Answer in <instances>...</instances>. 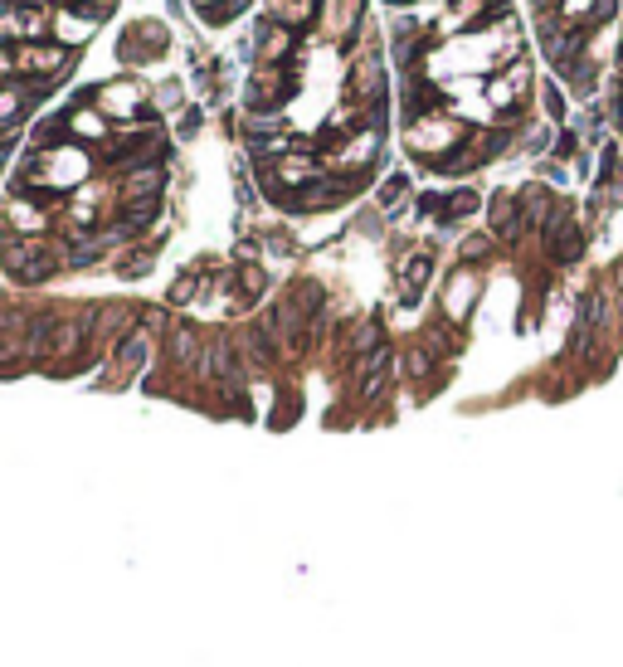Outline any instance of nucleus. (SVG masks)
<instances>
[{
  "label": "nucleus",
  "mask_w": 623,
  "mask_h": 667,
  "mask_svg": "<svg viewBox=\"0 0 623 667\" xmlns=\"http://www.w3.org/2000/svg\"><path fill=\"white\" fill-rule=\"evenodd\" d=\"M195 293H200V268H185L181 278L171 283L166 302H171V307H185V302H195Z\"/></svg>",
  "instance_id": "nucleus-29"
},
{
  "label": "nucleus",
  "mask_w": 623,
  "mask_h": 667,
  "mask_svg": "<svg viewBox=\"0 0 623 667\" xmlns=\"http://www.w3.org/2000/svg\"><path fill=\"white\" fill-rule=\"evenodd\" d=\"M156 108H161V112L185 108V88H181V83H161V88H156Z\"/></svg>",
  "instance_id": "nucleus-34"
},
{
  "label": "nucleus",
  "mask_w": 623,
  "mask_h": 667,
  "mask_svg": "<svg viewBox=\"0 0 623 667\" xmlns=\"http://www.w3.org/2000/svg\"><path fill=\"white\" fill-rule=\"evenodd\" d=\"M273 181H283V186L293 190H307L312 181H322V161L312 156V151H288L283 161H273Z\"/></svg>",
  "instance_id": "nucleus-10"
},
{
  "label": "nucleus",
  "mask_w": 623,
  "mask_h": 667,
  "mask_svg": "<svg viewBox=\"0 0 623 667\" xmlns=\"http://www.w3.org/2000/svg\"><path fill=\"white\" fill-rule=\"evenodd\" d=\"M254 49H258L263 64H278V59L293 49V30H288V25H263L254 35Z\"/></svg>",
  "instance_id": "nucleus-21"
},
{
  "label": "nucleus",
  "mask_w": 623,
  "mask_h": 667,
  "mask_svg": "<svg viewBox=\"0 0 623 667\" xmlns=\"http://www.w3.org/2000/svg\"><path fill=\"white\" fill-rule=\"evenodd\" d=\"M429 371H434V351H429V346H409V351H404V375H409V380H424Z\"/></svg>",
  "instance_id": "nucleus-31"
},
{
  "label": "nucleus",
  "mask_w": 623,
  "mask_h": 667,
  "mask_svg": "<svg viewBox=\"0 0 623 667\" xmlns=\"http://www.w3.org/2000/svg\"><path fill=\"white\" fill-rule=\"evenodd\" d=\"M375 151H380V132H375V127H366V132L346 137V147L331 156V166H336V171H361V166H370V161H375Z\"/></svg>",
  "instance_id": "nucleus-11"
},
{
  "label": "nucleus",
  "mask_w": 623,
  "mask_h": 667,
  "mask_svg": "<svg viewBox=\"0 0 623 667\" xmlns=\"http://www.w3.org/2000/svg\"><path fill=\"white\" fill-rule=\"evenodd\" d=\"M541 239H546L550 263H575L580 254H585V229H580V220H575L570 205H555V215H550Z\"/></svg>",
  "instance_id": "nucleus-5"
},
{
  "label": "nucleus",
  "mask_w": 623,
  "mask_h": 667,
  "mask_svg": "<svg viewBox=\"0 0 623 667\" xmlns=\"http://www.w3.org/2000/svg\"><path fill=\"white\" fill-rule=\"evenodd\" d=\"M234 288H239V302H234V307H244V297H258L263 288H268V273H263L258 263H244V268H239V283H234Z\"/></svg>",
  "instance_id": "nucleus-28"
},
{
  "label": "nucleus",
  "mask_w": 623,
  "mask_h": 667,
  "mask_svg": "<svg viewBox=\"0 0 623 667\" xmlns=\"http://www.w3.org/2000/svg\"><path fill=\"white\" fill-rule=\"evenodd\" d=\"M492 244H497V239H492V234H468V239H463V249H458V254H463V263H468V268H473L477 259H487V254H492Z\"/></svg>",
  "instance_id": "nucleus-33"
},
{
  "label": "nucleus",
  "mask_w": 623,
  "mask_h": 667,
  "mask_svg": "<svg viewBox=\"0 0 623 667\" xmlns=\"http://www.w3.org/2000/svg\"><path fill=\"white\" fill-rule=\"evenodd\" d=\"M98 103L103 117H137V108L147 103V88L137 83V78H117V83H103L98 93H83V103Z\"/></svg>",
  "instance_id": "nucleus-6"
},
{
  "label": "nucleus",
  "mask_w": 623,
  "mask_h": 667,
  "mask_svg": "<svg viewBox=\"0 0 623 667\" xmlns=\"http://www.w3.org/2000/svg\"><path fill=\"white\" fill-rule=\"evenodd\" d=\"M429 278H434V254H414V259L400 263V302L404 307L419 302V293L429 288Z\"/></svg>",
  "instance_id": "nucleus-15"
},
{
  "label": "nucleus",
  "mask_w": 623,
  "mask_h": 667,
  "mask_svg": "<svg viewBox=\"0 0 623 667\" xmlns=\"http://www.w3.org/2000/svg\"><path fill=\"white\" fill-rule=\"evenodd\" d=\"M10 64H15V74L20 78L44 83V78H54V74L69 69V49L54 44V39H30V44H15V49H10Z\"/></svg>",
  "instance_id": "nucleus-4"
},
{
  "label": "nucleus",
  "mask_w": 623,
  "mask_h": 667,
  "mask_svg": "<svg viewBox=\"0 0 623 667\" xmlns=\"http://www.w3.org/2000/svg\"><path fill=\"white\" fill-rule=\"evenodd\" d=\"M482 210V195L477 190H453L448 200H443V220H468Z\"/></svg>",
  "instance_id": "nucleus-27"
},
{
  "label": "nucleus",
  "mask_w": 623,
  "mask_h": 667,
  "mask_svg": "<svg viewBox=\"0 0 623 667\" xmlns=\"http://www.w3.org/2000/svg\"><path fill=\"white\" fill-rule=\"evenodd\" d=\"M64 122H69V132H74L78 142H103V137L112 132L108 117H103L98 108H74L69 117H64Z\"/></svg>",
  "instance_id": "nucleus-22"
},
{
  "label": "nucleus",
  "mask_w": 623,
  "mask_h": 667,
  "mask_svg": "<svg viewBox=\"0 0 623 667\" xmlns=\"http://www.w3.org/2000/svg\"><path fill=\"white\" fill-rule=\"evenodd\" d=\"M614 293L623 297V263H614Z\"/></svg>",
  "instance_id": "nucleus-43"
},
{
  "label": "nucleus",
  "mask_w": 623,
  "mask_h": 667,
  "mask_svg": "<svg viewBox=\"0 0 623 667\" xmlns=\"http://www.w3.org/2000/svg\"><path fill=\"white\" fill-rule=\"evenodd\" d=\"M477 293H482V283H477V273L463 263L448 283H443V312L453 317V322H468L473 317V302H477Z\"/></svg>",
  "instance_id": "nucleus-8"
},
{
  "label": "nucleus",
  "mask_w": 623,
  "mask_h": 667,
  "mask_svg": "<svg viewBox=\"0 0 623 667\" xmlns=\"http://www.w3.org/2000/svg\"><path fill=\"white\" fill-rule=\"evenodd\" d=\"M395 5H404V0H395Z\"/></svg>",
  "instance_id": "nucleus-44"
},
{
  "label": "nucleus",
  "mask_w": 623,
  "mask_h": 667,
  "mask_svg": "<svg viewBox=\"0 0 623 667\" xmlns=\"http://www.w3.org/2000/svg\"><path fill=\"white\" fill-rule=\"evenodd\" d=\"M521 229H526V224H521V205H516L512 195H492V205H487V234L512 244Z\"/></svg>",
  "instance_id": "nucleus-13"
},
{
  "label": "nucleus",
  "mask_w": 623,
  "mask_h": 667,
  "mask_svg": "<svg viewBox=\"0 0 623 667\" xmlns=\"http://www.w3.org/2000/svg\"><path fill=\"white\" fill-rule=\"evenodd\" d=\"M10 224H15L25 239H39V229L49 224V215L39 210L35 200H20V195H15V205H10Z\"/></svg>",
  "instance_id": "nucleus-24"
},
{
  "label": "nucleus",
  "mask_w": 623,
  "mask_h": 667,
  "mask_svg": "<svg viewBox=\"0 0 623 667\" xmlns=\"http://www.w3.org/2000/svg\"><path fill=\"white\" fill-rule=\"evenodd\" d=\"M103 249H108V244H103V234H78L74 244L64 249V263H74V268H88V263L103 259Z\"/></svg>",
  "instance_id": "nucleus-26"
},
{
  "label": "nucleus",
  "mask_w": 623,
  "mask_h": 667,
  "mask_svg": "<svg viewBox=\"0 0 623 667\" xmlns=\"http://www.w3.org/2000/svg\"><path fill=\"white\" fill-rule=\"evenodd\" d=\"M166 356H171L176 371H200L205 366V336L195 327H171L166 332Z\"/></svg>",
  "instance_id": "nucleus-9"
},
{
  "label": "nucleus",
  "mask_w": 623,
  "mask_h": 667,
  "mask_svg": "<svg viewBox=\"0 0 623 667\" xmlns=\"http://www.w3.org/2000/svg\"><path fill=\"white\" fill-rule=\"evenodd\" d=\"M404 190H409V176H404V171L385 176V186L375 190V205H380V210H395V205L404 200Z\"/></svg>",
  "instance_id": "nucleus-30"
},
{
  "label": "nucleus",
  "mask_w": 623,
  "mask_h": 667,
  "mask_svg": "<svg viewBox=\"0 0 623 667\" xmlns=\"http://www.w3.org/2000/svg\"><path fill=\"white\" fill-rule=\"evenodd\" d=\"M546 108H550V117H560V112H565V98H560V88H546Z\"/></svg>",
  "instance_id": "nucleus-40"
},
{
  "label": "nucleus",
  "mask_w": 623,
  "mask_h": 667,
  "mask_svg": "<svg viewBox=\"0 0 623 667\" xmlns=\"http://www.w3.org/2000/svg\"><path fill=\"white\" fill-rule=\"evenodd\" d=\"M151 254L147 249H127V254H122V263H117V273H122V278H142V273H151Z\"/></svg>",
  "instance_id": "nucleus-32"
},
{
  "label": "nucleus",
  "mask_w": 623,
  "mask_h": 667,
  "mask_svg": "<svg viewBox=\"0 0 623 667\" xmlns=\"http://www.w3.org/2000/svg\"><path fill=\"white\" fill-rule=\"evenodd\" d=\"M288 83H293V74L283 64H258L254 78H249V112H273L283 103Z\"/></svg>",
  "instance_id": "nucleus-7"
},
{
  "label": "nucleus",
  "mask_w": 623,
  "mask_h": 667,
  "mask_svg": "<svg viewBox=\"0 0 623 667\" xmlns=\"http://www.w3.org/2000/svg\"><path fill=\"white\" fill-rule=\"evenodd\" d=\"M555 151H560V156H575V132H565V137L555 142Z\"/></svg>",
  "instance_id": "nucleus-41"
},
{
  "label": "nucleus",
  "mask_w": 623,
  "mask_h": 667,
  "mask_svg": "<svg viewBox=\"0 0 623 667\" xmlns=\"http://www.w3.org/2000/svg\"><path fill=\"white\" fill-rule=\"evenodd\" d=\"M93 20L98 15H88L83 5H64L59 15H54V44H64V49H74V44H83V39L93 35Z\"/></svg>",
  "instance_id": "nucleus-16"
},
{
  "label": "nucleus",
  "mask_w": 623,
  "mask_h": 667,
  "mask_svg": "<svg viewBox=\"0 0 623 667\" xmlns=\"http://www.w3.org/2000/svg\"><path fill=\"white\" fill-rule=\"evenodd\" d=\"M132 317H137V312H132V307H117V302H112V307H98V317H93V332L112 336V341H122V336L132 332Z\"/></svg>",
  "instance_id": "nucleus-23"
},
{
  "label": "nucleus",
  "mask_w": 623,
  "mask_h": 667,
  "mask_svg": "<svg viewBox=\"0 0 623 667\" xmlns=\"http://www.w3.org/2000/svg\"><path fill=\"white\" fill-rule=\"evenodd\" d=\"M88 181V151L74 147V142H59L49 151H35V166L25 176L30 190H69Z\"/></svg>",
  "instance_id": "nucleus-1"
},
{
  "label": "nucleus",
  "mask_w": 623,
  "mask_h": 667,
  "mask_svg": "<svg viewBox=\"0 0 623 667\" xmlns=\"http://www.w3.org/2000/svg\"><path fill=\"white\" fill-rule=\"evenodd\" d=\"M25 356V332H0V361H20Z\"/></svg>",
  "instance_id": "nucleus-35"
},
{
  "label": "nucleus",
  "mask_w": 623,
  "mask_h": 667,
  "mask_svg": "<svg viewBox=\"0 0 623 667\" xmlns=\"http://www.w3.org/2000/svg\"><path fill=\"white\" fill-rule=\"evenodd\" d=\"M356 25H366L361 20V0H327L322 5V35L327 39H346Z\"/></svg>",
  "instance_id": "nucleus-14"
},
{
  "label": "nucleus",
  "mask_w": 623,
  "mask_h": 667,
  "mask_svg": "<svg viewBox=\"0 0 623 667\" xmlns=\"http://www.w3.org/2000/svg\"><path fill=\"white\" fill-rule=\"evenodd\" d=\"M404 142L419 156H453L463 147V122L458 117H443V112H429V117H414L404 127Z\"/></svg>",
  "instance_id": "nucleus-3"
},
{
  "label": "nucleus",
  "mask_w": 623,
  "mask_h": 667,
  "mask_svg": "<svg viewBox=\"0 0 623 667\" xmlns=\"http://www.w3.org/2000/svg\"><path fill=\"white\" fill-rule=\"evenodd\" d=\"M268 15L293 30V25H307L317 15V0H268Z\"/></svg>",
  "instance_id": "nucleus-25"
},
{
  "label": "nucleus",
  "mask_w": 623,
  "mask_h": 667,
  "mask_svg": "<svg viewBox=\"0 0 623 667\" xmlns=\"http://www.w3.org/2000/svg\"><path fill=\"white\" fill-rule=\"evenodd\" d=\"M521 147L531 151V156H541V151L550 147V132H546V127H531V132H526V137H521Z\"/></svg>",
  "instance_id": "nucleus-37"
},
{
  "label": "nucleus",
  "mask_w": 623,
  "mask_h": 667,
  "mask_svg": "<svg viewBox=\"0 0 623 667\" xmlns=\"http://www.w3.org/2000/svg\"><path fill=\"white\" fill-rule=\"evenodd\" d=\"M351 93H361V98H380L385 93V69H380V59L375 54H361L356 59V69H351Z\"/></svg>",
  "instance_id": "nucleus-19"
},
{
  "label": "nucleus",
  "mask_w": 623,
  "mask_h": 667,
  "mask_svg": "<svg viewBox=\"0 0 623 667\" xmlns=\"http://www.w3.org/2000/svg\"><path fill=\"white\" fill-rule=\"evenodd\" d=\"M137 317H142V332H166V312L161 307H142Z\"/></svg>",
  "instance_id": "nucleus-38"
},
{
  "label": "nucleus",
  "mask_w": 623,
  "mask_h": 667,
  "mask_svg": "<svg viewBox=\"0 0 623 667\" xmlns=\"http://www.w3.org/2000/svg\"><path fill=\"white\" fill-rule=\"evenodd\" d=\"M594 5L599 0H560V15L565 20H585V15H594Z\"/></svg>",
  "instance_id": "nucleus-36"
},
{
  "label": "nucleus",
  "mask_w": 623,
  "mask_h": 667,
  "mask_svg": "<svg viewBox=\"0 0 623 667\" xmlns=\"http://www.w3.org/2000/svg\"><path fill=\"white\" fill-rule=\"evenodd\" d=\"M0 263H5V273H10L15 283H44V278L59 268V249H49L44 239L15 234V239L0 244Z\"/></svg>",
  "instance_id": "nucleus-2"
},
{
  "label": "nucleus",
  "mask_w": 623,
  "mask_h": 667,
  "mask_svg": "<svg viewBox=\"0 0 623 667\" xmlns=\"http://www.w3.org/2000/svg\"><path fill=\"white\" fill-rule=\"evenodd\" d=\"M380 346H385L380 322H356V327L346 332V341H341V356H346V361H366L370 351H380Z\"/></svg>",
  "instance_id": "nucleus-18"
},
{
  "label": "nucleus",
  "mask_w": 623,
  "mask_h": 667,
  "mask_svg": "<svg viewBox=\"0 0 623 667\" xmlns=\"http://www.w3.org/2000/svg\"><path fill=\"white\" fill-rule=\"evenodd\" d=\"M161 186H166V171H161V166H137V171L122 181V195H127V200H156Z\"/></svg>",
  "instance_id": "nucleus-20"
},
{
  "label": "nucleus",
  "mask_w": 623,
  "mask_h": 667,
  "mask_svg": "<svg viewBox=\"0 0 623 667\" xmlns=\"http://www.w3.org/2000/svg\"><path fill=\"white\" fill-rule=\"evenodd\" d=\"M147 356H151V336L142 332V327H132V332L117 341L112 366H117V371H142V366H147Z\"/></svg>",
  "instance_id": "nucleus-17"
},
{
  "label": "nucleus",
  "mask_w": 623,
  "mask_h": 667,
  "mask_svg": "<svg viewBox=\"0 0 623 667\" xmlns=\"http://www.w3.org/2000/svg\"><path fill=\"white\" fill-rule=\"evenodd\" d=\"M176 132H181V137H195V132H200V112L185 108V112H181V127H176Z\"/></svg>",
  "instance_id": "nucleus-39"
},
{
  "label": "nucleus",
  "mask_w": 623,
  "mask_h": 667,
  "mask_svg": "<svg viewBox=\"0 0 623 667\" xmlns=\"http://www.w3.org/2000/svg\"><path fill=\"white\" fill-rule=\"evenodd\" d=\"M361 186L356 176H346V181H312L307 190H297V210H327V205H336V200H346L351 190Z\"/></svg>",
  "instance_id": "nucleus-12"
},
{
  "label": "nucleus",
  "mask_w": 623,
  "mask_h": 667,
  "mask_svg": "<svg viewBox=\"0 0 623 667\" xmlns=\"http://www.w3.org/2000/svg\"><path fill=\"white\" fill-rule=\"evenodd\" d=\"M0 74H15V64H10V49L0 44Z\"/></svg>",
  "instance_id": "nucleus-42"
}]
</instances>
